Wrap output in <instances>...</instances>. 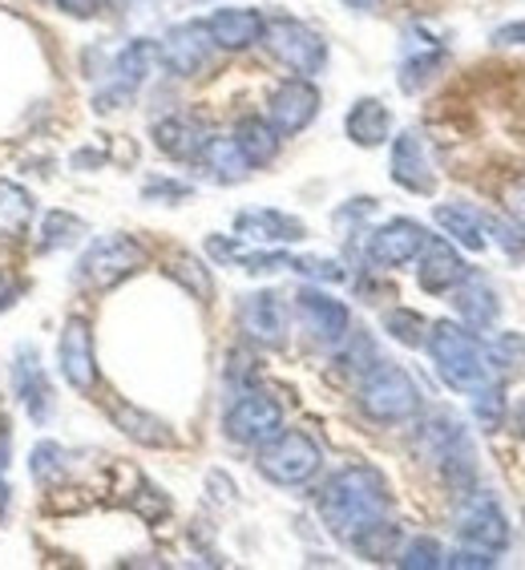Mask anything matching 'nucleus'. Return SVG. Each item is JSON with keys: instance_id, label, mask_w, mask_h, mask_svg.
<instances>
[{"instance_id": "nucleus-13", "label": "nucleus", "mask_w": 525, "mask_h": 570, "mask_svg": "<svg viewBox=\"0 0 525 570\" xmlns=\"http://www.w3.org/2000/svg\"><path fill=\"white\" fill-rule=\"evenodd\" d=\"M319 106H324L319 89L307 77H291L267 101V121L275 126L279 138H296V134H304L319 118Z\"/></svg>"}, {"instance_id": "nucleus-41", "label": "nucleus", "mask_w": 525, "mask_h": 570, "mask_svg": "<svg viewBox=\"0 0 525 570\" xmlns=\"http://www.w3.org/2000/svg\"><path fill=\"white\" fill-rule=\"evenodd\" d=\"M485 230H489L493 239L502 243L505 255H514V259H522V255H525V227H522V223L489 219V215H485Z\"/></svg>"}, {"instance_id": "nucleus-38", "label": "nucleus", "mask_w": 525, "mask_h": 570, "mask_svg": "<svg viewBox=\"0 0 525 570\" xmlns=\"http://www.w3.org/2000/svg\"><path fill=\"white\" fill-rule=\"evenodd\" d=\"M489 348V361L497 373H509V376H522L525 373V336L522 332H502L493 344H485Z\"/></svg>"}, {"instance_id": "nucleus-11", "label": "nucleus", "mask_w": 525, "mask_h": 570, "mask_svg": "<svg viewBox=\"0 0 525 570\" xmlns=\"http://www.w3.org/2000/svg\"><path fill=\"white\" fill-rule=\"evenodd\" d=\"M153 66H158V45L146 41V37L126 45V49L113 57L110 86L98 94V110H118V106H126V101L146 86V77L153 73Z\"/></svg>"}, {"instance_id": "nucleus-43", "label": "nucleus", "mask_w": 525, "mask_h": 570, "mask_svg": "<svg viewBox=\"0 0 525 570\" xmlns=\"http://www.w3.org/2000/svg\"><path fill=\"white\" fill-rule=\"evenodd\" d=\"M146 203H178V198H190L187 183H175V178H150L142 187Z\"/></svg>"}, {"instance_id": "nucleus-44", "label": "nucleus", "mask_w": 525, "mask_h": 570, "mask_svg": "<svg viewBox=\"0 0 525 570\" xmlns=\"http://www.w3.org/2000/svg\"><path fill=\"white\" fill-rule=\"evenodd\" d=\"M368 215H376V198H351V203H344V207L336 210V227L356 230Z\"/></svg>"}, {"instance_id": "nucleus-49", "label": "nucleus", "mask_w": 525, "mask_h": 570, "mask_svg": "<svg viewBox=\"0 0 525 570\" xmlns=\"http://www.w3.org/2000/svg\"><path fill=\"white\" fill-rule=\"evenodd\" d=\"M493 41H497V45H525V21L497 29V33H493Z\"/></svg>"}, {"instance_id": "nucleus-16", "label": "nucleus", "mask_w": 525, "mask_h": 570, "mask_svg": "<svg viewBox=\"0 0 525 570\" xmlns=\"http://www.w3.org/2000/svg\"><path fill=\"white\" fill-rule=\"evenodd\" d=\"M425 239H428V230L416 219H388L384 227H376L373 235H368L364 255H368L373 267H408L416 255H420Z\"/></svg>"}, {"instance_id": "nucleus-7", "label": "nucleus", "mask_w": 525, "mask_h": 570, "mask_svg": "<svg viewBox=\"0 0 525 570\" xmlns=\"http://www.w3.org/2000/svg\"><path fill=\"white\" fill-rule=\"evenodd\" d=\"M284 429V405L267 393H242L235 405L227 409V417H222V433L227 441L242 445V450H259L267 441L275 438Z\"/></svg>"}, {"instance_id": "nucleus-36", "label": "nucleus", "mask_w": 525, "mask_h": 570, "mask_svg": "<svg viewBox=\"0 0 525 570\" xmlns=\"http://www.w3.org/2000/svg\"><path fill=\"white\" fill-rule=\"evenodd\" d=\"M384 332L396 344H405V348H420L428 336V320L420 312H413V307H388L384 312Z\"/></svg>"}, {"instance_id": "nucleus-27", "label": "nucleus", "mask_w": 525, "mask_h": 570, "mask_svg": "<svg viewBox=\"0 0 525 570\" xmlns=\"http://www.w3.org/2000/svg\"><path fill=\"white\" fill-rule=\"evenodd\" d=\"M195 163L207 170V178H215V183H222V187H235V183H242V178L255 170V166L242 158L239 146H235V138H219V134H210Z\"/></svg>"}, {"instance_id": "nucleus-5", "label": "nucleus", "mask_w": 525, "mask_h": 570, "mask_svg": "<svg viewBox=\"0 0 525 570\" xmlns=\"http://www.w3.org/2000/svg\"><path fill=\"white\" fill-rule=\"evenodd\" d=\"M324 465V450L316 438L299 429H279L267 445H259V473L271 485H307Z\"/></svg>"}, {"instance_id": "nucleus-52", "label": "nucleus", "mask_w": 525, "mask_h": 570, "mask_svg": "<svg viewBox=\"0 0 525 570\" xmlns=\"http://www.w3.org/2000/svg\"><path fill=\"white\" fill-rule=\"evenodd\" d=\"M514 429H517V438H525V396H522V405H517V413H514Z\"/></svg>"}, {"instance_id": "nucleus-50", "label": "nucleus", "mask_w": 525, "mask_h": 570, "mask_svg": "<svg viewBox=\"0 0 525 570\" xmlns=\"http://www.w3.org/2000/svg\"><path fill=\"white\" fill-rule=\"evenodd\" d=\"M17 296H21V287H4V284H0V312H4V307H12V304H17Z\"/></svg>"}, {"instance_id": "nucleus-31", "label": "nucleus", "mask_w": 525, "mask_h": 570, "mask_svg": "<svg viewBox=\"0 0 525 570\" xmlns=\"http://www.w3.org/2000/svg\"><path fill=\"white\" fill-rule=\"evenodd\" d=\"M445 66V45H425V49H408V57L400 61V89L405 94H416V89H425L437 69Z\"/></svg>"}, {"instance_id": "nucleus-53", "label": "nucleus", "mask_w": 525, "mask_h": 570, "mask_svg": "<svg viewBox=\"0 0 525 570\" xmlns=\"http://www.w3.org/2000/svg\"><path fill=\"white\" fill-rule=\"evenodd\" d=\"M4 510H9V485L0 478V522H4Z\"/></svg>"}, {"instance_id": "nucleus-15", "label": "nucleus", "mask_w": 525, "mask_h": 570, "mask_svg": "<svg viewBox=\"0 0 525 570\" xmlns=\"http://www.w3.org/2000/svg\"><path fill=\"white\" fill-rule=\"evenodd\" d=\"M12 384H17V401L37 425L53 417V384H49V373L41 364V352L37 344H21L12 352Z\"/></svg>"}, {"instance_id": "nucleus-24", "label": "nucleus", "mask_w": 525, "mask_h": 570, "mask_svg": "<svg viewBox=\"0 0 525 570\" xmlns=\"http://www.w3.org/2000/svg\"><path fill=\"white\" fill-rule=\"evenodd\" d=\"M344 134L364 150H376L393 138V110L380 98H360L351 101L348 118H344Z\"/></svg>"}, {"instance_id": "nucleus-6", "label": "nucleus", "mask_w": 525, "mask_h": 570, "mask_svg": "<svg viewBox=\"0 0 525 570\" xmlns=\"http://www.w3.org/2000/svg\"><path fill=\"white\" fill-rule=\"evenodd\" d=\"M262 41H267V49H271L279 66H287L299 77H316L328 66V41L311 24L296 21V17H271L262 24Z\"/></svg>"}, {"instance_id": "nucleus-10", "label": "nucleus", "mask_w": 525, "mask_h": 570, "mask_svg": "<svg viewBox=\"0 0 525 570\" xmlns=\"http://www.w3.org/2000/svg\"><path fill=\"white\" fill-rule=\"evenodd\" d=\"M296 316H299V328L307 332V341L319 344V348H339L344 336L351 332L348 304H339L336 296L319 292V287H304V292H299Z\"/></svg>"}, {"instance_id": "nucleus-51", "label": "nucleus", "mask_w": 525, "mask_h": 570, "mask_svg": "<svg viewBox=\"0 0 525 570\" xmlns=\"http://www.w3.org/2000/svg\"><path fill=\"white\" fill-rule=\"evenodd\" d=\"M348 9H356V12H376L384 4V0H344Z\"/></svg>"}, {"instance_id": "nucleus-12", "label": "nucleus", "mask_w": 525, "mask_h": 570, "mask_svg": "<svg viewBox=\"0 0 525 570\" xmlns=\"http://www.w3.org/2000/svg\"><path fill=\"white\" fill-rule=\"evenodd\" d=\"M215 57V37H210L207 21H182L158 45V61L175 77H198Z\"/></svg>"}, {"instance_id": "nucleus-47", "label": "nucleus", "mask_w": 525, "mask_h": 570, "mask_svg": "<svg viewBox=\"0 0 525 570\" xmlns=\"http://www.w3.org/2000/svg\"><path fill=\"white\" fill-rule=\"evenodd\" d=\"M106 0H57V9L69 12V17H93Z\"/></svg>"}, {"instance_id": "nucleus-28", "label": "nucleus", "mask_w": 525, "mask_h": 570, "mask_svg": "<svg viewBox=\"0 0 525 570\" xmlns=\"http://www.w3.org/2000/svg\"><path fill=\"white\" fill-rule=\"evenodd\" d=\"M235 146L242 150V158L259 170V166L275 163V154H279V134H275V126L267 118H239V126H235Z\"/></svg>"}, {"instance_id": "nucleus-45", "label": "nucleus", "mask_w": 525, "mask_h": 570, "mask_svg": "<svg viewBox=\"0 0 525 570\" xmlns=\"http://www.w3.org/2000/svg\"><path fill=\"white\" fill-rule=\"evenodd\" d=\"M445 567H469V570H477V567H497V559H493L489 550L460 547V550H453V554H445Z\"/></svg>"}, {"instance_id": "nucleus-30", "label": "nucleus", "mask_w": 525, "mask_h": 570, "mask_svg": "<svg viewBox=\"0 0 525 570\" xmlns=\"http://www.w3.org/2000/svg\"><path fill=\"white\" fill-rule=\"evenodd\" d=\"M348 547L368 562H393L396 550H400V527L388 522V518H380L373 527H364L360 534H351Z\"/></svg>"}, {"instance_id": "nucleus-21", "label": "nucleus", "mask_w": 525, "mask_h": 570, "mask_svg": "<svg viewBox=\"0 0 525 570\" xmlns=\"http://www.w3.org/2000/svg\"><path fill=\"white\" fill-rule=\"evenodd\" d=\"M453 307H457V316L465 320V328H473V332L493 328L497 316H502V299H497L493 284L482 279V275H465V279L453 287Z\"/></svg>"}, {"instance_id": "nucleus-37", "label": "nucleus", "mask_w": 525, "mask_h": 570, "mask_svg": "<svg viewBox=\"0 0 525 570\" xmlns=\"http://www.w3.org/2000/svg\"><path fill=\"white\" fill-rule=\"evenodd\" d=\"M445 554H449V550L440 547L437 538L420 534V538H413V542H400L393 562L405 570H437V567H445Z\"/></svg>"}, {"instance_id": "nucleus-32", "label": "nucleus", "mask_w": 525, "mask_h": 570, "mask_svg": "<svg viewBox=\"0 0 525 570\" xmlns=\"http://www.w3.org/2000/svg\"><path fill=\"white\" fill-rule=\"evenodd\" d=\"M69 450L66 445H57V441H37L33 453H29V473H33L37 485H61L69 478Z\"/></svg>"}, {"instance_id": "nucleus-20", "label": "nucleus", "mask_w": 525, "mask_h": 570, "mask_svg": "<svg viewBox=\"0 0 525 570\" xmlns=\"http://www.w3.org/2000/svg\"><path fill=\"white\" fill-rule=\"evenodd\" d=\"M207 138L210 130L198 118H190V114H170V118L153 121V146L166 158H175V163H195L202 146H207Z\"/></svg>"}, {"instance_id": "nucleus-40", "label": "nucleus", "mask_w": 525, "mask_h": 570, "mask_svg": "<svg viewBox=\"0 0 525 570\" xmlns=\"http://www.w3.org/2000/svg\"><path fill=\"white\" fill-rule=\"evenodd\" d=\"M336 364H344L348 373L364 376V373H368V368L376 364L373 341H368L364 332H348V336H344V352H339V361H336Z\"/></svg>"}, {"instance_id": "nucleus-35", "label": "nucleus", "mask_w": 525, "mask_h": 570, "mask_svg": "<svg viewBox=\"0 0 525 570\" xmlns=\"http://www.w3.org/2000/svg\"><path fill=\"white\" fill-rule=\"evenodd\" d=\"M86 223L77 219V215H69V210H49L41 223V252H66V247H73V243L86 239Z\"/></svg>"}, {"instance_id": "nucleus-22", "label": "nucleus", "mask_w": 525, "mask_h": 570, "mask_svg": "<svg viewBox=\"0 0 525 570\" xmlns=\"http://www.w3.org/2000/svg\"><path fill=\"white\" fill-rule=\"evenodd\" d=\"M413 445L420 458H428L433 465H437V461H445L453 450L469 445V433H465V425H460L453 413H428L425 421H416Z\"/></svg>"}, {"instance_id": "nucleus-8", "label": "nucleus", "mask_w": 525, "mask_h": 570, "mask_svg": "<svg viewBox=\"0 0 525 570\" xmlns=\"http://www.w3.org/2000/svg\"><path fill=\"white\" fill-rule=\"evenodd\" d=\"M457 538L460 547H477L489 554H502L509 547V518L497 505V498L485 490H469V498L457 510Z\"/></svg>"}, {"instance_id": "nucleus-18", "label": "nucleus", "mask_w": 525, "mask_h": 570, "mask_svg": "<svg viewBox=\"0 0 525 570\" xmlns=\"http://www.w3.org/2000/svg\"><path fill=\"white\" fill-rule=\"evenodd\" d=\"M393 183L413 190V195H433L437 190V170L428 163L425 138L416 130H405L393 138Z\"/></svg>"}, {"instance_id": "nucleus-34", "label": "nucleus", "mask_w": 525, "mask_h": 570, "mask_svg": "<svg viewBox=\"0 0 525 570\" xmlns=\"http://www.w3.org/2000/svg\"><path fill=\"white\" fill-rule=\"evenodd\" d=\"M505 413H509V401H505V384L497 376L482 389H473V421L482 425V433H497L505 425Z\"/></svg>"}, {"instance_id": "nucleus-42", "label": "nucleus", "mask_w": 525, "mask_h": 570, "mask_svg": "<svg viewBox=\"0 0 525 570\" xmlns=\"http://www.w3.org/2000/svg\"><path fill=\"white\" fill-rule=\"evenodd\" d=\"M130 510H133V514H142L146 522H158V518L170 514V498H166L162 490H158V485L146 482L142 490H138V494L130 498Z\"/></svg>"}, {"instance_id": "nucleus-2", "label": "nucleus", "mask_w": 525, "mask_h": 570, "mask_svg": "<svg viewBox=\"0 0 525 570\" xmlns=\"http://www.w3.org/2000/svg\"><path fill=\"white\" fill-rule=\"evenodd\" d=\"M425 348L433 356V364H437V376L457 393H473V389H482V384H489L497 376L489 348L477 341V332L457 324V320L428 324Z\"/></svg>"}, {"instance_id": "nucleus-33", "label": "nucleus", "mask_w": 525, "mask_h": 570, "mask_svg": "<svg viewBox=\"0 0 525 570\" xmlns=\"http://www.w3.org/2000/svg\"><path fill=\"white\" fill-rule=\"evenodd\" d=\"M166 272H170V279H178V284L187 287V292H190L195 299L210 304V296H215V279H210V267L202 264L198 255H190V252L170 255V264H166Z\"/></svg>"}, {"instance_id": "nucleus-25", "label": "nucleus", "mask_w": 525, "mask_h": 570, "mask_svg": "<svg viewBox=\"0 0 525 570\" xmlns=\"http://www.w3.org/2000/svg\"><path fill=\"white\" fill-rule=\"evenodd\" d=\"M433 219H437V227L445 230L457 247H465V252H485V247H489L485 215L477 207H469V203H440V207L433 210Z\"/></svg>"}, {"instance_id": "nucleus-3", "label": "nucleus", "mask_w": 525, "mask_h": 570, "mask_svg": "<svg viewBox=\"0 0 525 570\" xmlns=\"http://www.w3.org/2000/svg\"><path fill=\"white\" fill-rule=\"evenodd\" d=\"M356 405L368 421L376 425H405L420 413V384L400 368V364L376 361L368 373L360 376L356 389Z\"/></svg>"}, {"instance_id": "nucleus-1", "label": "nucleus", "mask_w": 525, "mask_h": 570, "mask_svg": "<svg viewBox=\"0 0 525 570\" xmlns=\"http://www.w3.org/2000/svg\"><path fill=\"white\" fill-rule=\"evenodd\" d=\"M319 518L336 538L348 542L351 534H360L364 527H373L393 510V494H388V478L373 465H348V470L331 473L324 490H319Z\"/></svg>"}, {"instance_id": "nucleus-26", "label": "nucleus", "mask_w": 525, "mask_h": 570, "mask_svg": "<svg viewBox=\"0 0 525 570\" xmlns=\"http://www.w3.org/2000/svg\"><path fill=\"white\" fill-rule=\"evenodd\" d=\"M110 417H113V425L126 433V438L138 441V445H146V450H170V445H175V429L166 425L162 417L146 413V409L130 405V401H118V405H110Z\"/></svg>"}, {"instance_id": "nucleus-39", "label": "nucleus", "mask_w": 525, "mask_h": 570, "mask_svg": "<svg viewBox=\"0 0 525 570\" xmlns=\"http://www.w3.org/2000/svg\"><path fill=\"white\" fill-rule=\"evenodd\" d=\"M291 272L316 279V284H344L348 272L336 259H324V255H291Z\"/></svg>"}, {"instance_id": "nucleus-19", "label": "nucleus", "mask_w": 525, "mask_h": 570, "mask_svg": "<svg viewBox=\"0 0 525 570\" xmlns=\"http://www.w3.org/2000/svg\"><path fill=\"white\" fill-rule=\"evenodd\" d=\"M235 235L259 243V247H284V243L307 239V227L296 215H287V210L255 207V210H239V215H235Z\"/></svg>"}, {"instance_id": "nucleus-29", "label": "nucleus", "mask_w": 525, "mask_h": 570, "mask_svg": "<svg viewBox=\"0 0 525 570\" xmlns=\"http://www.w3.org/2000/svg\"><path fill=\"white\" fill-rule=\"evenodd\" d=\"M33 210H37V203L29 190L9 183V178H0V239L24 235L29 223H33Z\"/></svg>"}, {"instance_id": "nucleus-17", "label": "nucleus", "mask_w": 525, "mask_h": 570, "mask_svg": "<svg viewBox=\"0 0 525 570\" xmlns=\"http://www.w3.org/2000/svg\"><path fill=\"white\" fill-rule=\"evenodd\" d=\"M413 264H416V284L425 287L428 296H445V292H453V287L469 275V267H465L457 247H453L449 239H437V235H428Z\"/></svg>"}, {"instance_id": "nucleus-9", "label": "nucleus", "mask_w": 525, "mask_h": 570, "mask_svg": "<svg viewBox=\"0 0 525 570\" xmlns=\"http://www.w3.org/2000/svg\"><path fill=\"white\" fill-rule=\"evenodd\" d=\"M239 328L242 336L259 348H284L287 332H291V312H287V299L271 287H259V292H247L239 299Z\"/></svg>"}, {"instance_id": "nucleus-48", "label": "nucleus", "mask_w": 525, "mask_h": 570, "mask_svg": "<svg viewBox=\"0 0 525 570\" xmlns=\"http://www.w3.org/2000/svg\"><path fill=\"white\" fill-rule=\"evenodd\" d=\"M505 203H509V210H514L517 219L525 223V175L509 183V190H505Z\"/></svg>"}, {"instance_id": "nucleus-4", "label": "nucleus", "mask_w": 525, "mask_h": 570, "mask_svg": "<svg viewBox=\"0 0 525 570\" xmlns=\"http://www.w3.org/2000/svg\"><path fill=\"white\" fill-rule=\"evenodd\" d=\"M138 267H146V247L133 235H98L89 243L81 259L73 267V284L89 287V292H110L121 279H130Z\"/></svg>"}, {"instance_id": "nucleus-46", "label": "nucleus", "mask_w": 525, "mask_h": 570, "mask_svg": "<svg viewBox=\"0 0 525 570\" xmlns=\"http://www.w3.org/2000/svg\"><path fill=\"white\" fill-rule=\"evenodd\" d=\"M207 252H210V259H219V264H235L242 252V239L239 235H210Z\"/></svg>"}, {"instance_id": "nucleus-23", "label": "nucleus", "mask_w": 525, "mask_h": 570, "mask_svg": "<svg viewBox=\"0 0 525 570\" xmlns=\"http://www.w3.org/2000/svg\"><path fill=\"white\" fill-rule=\"evenodd\" d=\"M262 12L255 9H215L207 17V29L215 37V49H251L255 41H262Z\"/></svg>"}, {"instance_id": "nucleus-14", "label": "nucleus", "mask_w": 525, "mask_h": 570, "mask_svg": "<svg viewBox=\"0 0 525 570\" xmlns=\"http://www.w3.org/2000/svg\"><path fill=\"white\" fill-rule=\"evenodd\" d=\"M57 364H61V376H66L69 389L77 393H89L98 384V352H93V332H89V320L69 316L66 328H61V344H57Z\"/></svg>"}]
</instances>
